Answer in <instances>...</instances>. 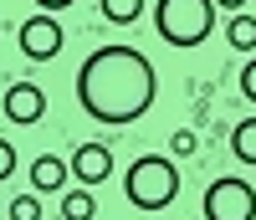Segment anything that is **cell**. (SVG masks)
Returning <instances> with one entry per match:
<instances>
[{
	"instance_id": "obj_10",
	"label": "cell",
	"mask_w": 256,
	"mask_h": 220,
	"mask_svg": "<svg viewBox=\"0 0 256 220\" xmlns=\"http://www.w3.org/2000/svg\"><path fill=\"white\" fill-rule=\"evenodd\" d=\"M230 154H236L241 164H256V118L236 123V134H230Z\"/></svg>"
},
{
	"instance_id": "obj_2",
	"label": "cell",
	"mask_w": 256,
	"mask_h": 220,
	"mask_svg": "<svg viewBox=\"0 0 256 220\" xmlns=\"http://www.w3.org/2000/svg\"><path fill=\"white\" fill-rule=\"evenodd\" d=\"M174 194H180V169L169 164L164 154H144L138 164H128L123 200L134 205V210H164Z\"/></svg>"
},
{
	"instance_id": "obj_11",
	"label": "cell",
	"mask_w": 256,
	"mask_h": 220,
	"mask_svg": "<svg viewBox=\"0 0 256 220\" xmlns=\"http://www.w3.org/2000/svg\"><path fill=\"white\" fill-rule=\"evenodd\" d=\"M102 16H108L113 26H134L144 16V0H102Z\"/></svg>"
},
{
	"instance_id": "obj_8",
	"label": "cell",
	"mask_w": 256,
	"mask_h": 220,
	"mask_svg": "<svg viewBox=\"0 0 256 220\" xmlns=\"http://www.w3.org/2000/svg\"><path fill=\"white\" fill-rule=\"evenodd\" d=\"M67 174H72V169L62 164L56 154H41V159L31 164V184H36V190H62V184H67Z\"/></svg>"
},
{
	"instance_id": "obj_15",
	"label": "cell",
	"mask_w": 256,
	"mask_h": 220,
	"mask_svg": "<svg viewBox=\"0 0 256 220\" xmlns=\"http://www.w3.org/2000/svg\"><path fill=\"white\" fill-rule=\"evenodd\" d=\"M241 92H246V98L256 102V56H251L246 67H241Z\"/></svg>"
},
{
	"instance_id": "obj_5",
	"label": "cell",
	"mask_w": 256,
	"mask_h": 220,
	"mask_svg": "<svg viewBox=\"0 0 256 220\" xmlns=\"http://www.w3.org/2000/svg\"><path fill=\"white\" fill-rule=\"evenodd\" d=\"M20 52H26L31 62H52L62 52V26H56V16H31L26 26H20Z\"/></svg>"
},
{
	"instance_id": "obj_6",
	"label": "cell",
	"mask_w": 256,
	"mask_h": 220,
	"mask_svg": "<svg viewBox=\"0 0 256 220\" xmlns=\"http://www.w3.org/2000/svg\"><path fill=\"white\" fill-rule=\"evenodd\" d=\"M6 118L20 123V128H31L46 118V92H41L36 82H10L6 87Z\"/></svg>"
},
{
	"instance_id": "obj_4",
	"label": "cell",
	"mask_w": 256,
	"mask_h": 220,
	"mask_svg": "<svg viewBox=\"0 0 256 220\" xmlns=\"http://www.w3.org/2000/svg\"><path fill=\"white\" fill-rule=\"evenodd\" d=\"M205 220H256V190L241 174H220L205 190Z\"/></svg>"
},
{
	"instance_id": "obj_9",
	"label": "cell",
	"mask_w": 256,
	"mask_h": 220,
	"mask_svg": "<svg viewBox=\"0 0 256 220\" xmlns=\"http://www.w3.org/2000/svg\"><path fill=\"white\" fill-rule=\"evenodd\" d=\"M226 41H230V46H236V52H256V16H230V26H226Z\"/></svg>"
},
{
	"instance_id": "obj_7",
	"label": "cell",
	"mask_w": 256,
	"mask_h": 220,
	"mask_svg": "<svg viewBox=\"0 0 256 220\" xmlns=\"http://www.w3.org/2000/svg\"><path fill=\"white\" fill-rule=\"evenodd\" d=\"M67 169L77 174L82 184H102V180L113 174V154L102 148V144H82V148L72 154V164H67Z\"/></svg>"
},
{
	"instance_id": "obj_16",
	"label": "cell",
	"mask_w": 256,
	"mask_h": 220,
	"mask_svg": "<svg viewBox=\"0 0 256 220\" xmlns=\"http://www.w3.org/2000/svg\"><path fill=\"white\" fill-rule=\"evenodd\" d=\"M10 169H16V148L0 138V180H10Z\"/></svg>"
},
{
	"instance_id": "obj_3",
	"label": "cell",
	"mask_w": 256,
	"mask_h": 220,
	"mask_svg": "<svg viewBox=\"0 0 256 220\" xmlns=\"http://www.w3.org/2000/svg\"><path fill=\"white\" fill-rule=\"evenodd\" d=\"M154 26L169 46H200L216 26V0H159Z\"/></svg>"
},
{
	"instance_id": "obj_14",
	"label": "cell",
	"mask_w": 256,
	"mask_h": 220,
	"mask_svg": "<svg viewBox=\"0 0 256 220\" xmlns=\"http://www.w3.org/2000/svg\"><path fill=\"white\" fill-rule=\"evenodd\" d=\"M195 148H200V138H195V128H180V134L169 138V154H180V159H184V154H195Z\"/></svg>"
},
{
	"instance_id": "obj_1",
	"label": "cell",
	"mask_w": 256,
	"mask_h": 220,
	"mask_svg": "<svg viewBox=\"0 0 256 220\" xmlns=\"http://www.w3.org/2000/svg\"><path fill=\"white\" fill-rule=\"evenodd\" d=\"M159 98L154 62L138 46H98L77 67V102L98 123H138Z\"/></svg>"
},
{
	"instance_id": "obj_13",
	"label": "cell",
	"mask_w": 256,
	"mask_h": 220,
	"mask_svg": "<svg viewBox=\"0 0 256 220\" xmlns=\"http://www.w3.org/2000/svg\"><path fill=\"white\" fill-rule=\"evenodd\" d=\"M10 220H41V200L36 194H16L10 200Z\"/></svg>"
},
{
	"instance_id": "obj_12",
	"label": "cell",
	"mask_w": 256,
	"mask_h": 220,
	"mask_svg": "<svg viewBox=\"0 0 256 220\" xmlns=\"http://www.w3.org/2000/svg\"><path fill=\"white\" fill-rule=\"evenodd\" d=\"M92 210H98V200L88 190H72L67 200H62V215H67V220H92Z\"/></svg>"
},
{
	"instance_id": "obj_18",
	"label": "cell",
	"mask_w": 256,
	"mask_h": 220,
	"mask_svg": "<svg viewBox=\"0 0 256 220\" xmlns=\"http://www.w3.org/2000/svg\"><path fill=\"white\" fill-rule=\"evenodd\" d=\"M216 6H226V10H241V6H246V0H216Z\"/></svg>"
},
{
	"instance_id": "obj_17",
	"label": "cell",
	"mask_w": 256,
	"mask_h": 220,
	"mask_svg": "<svg viewBox=\"0 0 256 220\" xmlns=\"http://www.w3.org/2000/svg\"><path fill=\"white\" fill-rule=\"evenodd\" d=\"M36 6H41V10H46V16H56V10H67V6H72V0H36Z\"/></svg>"
}]
</instances>
